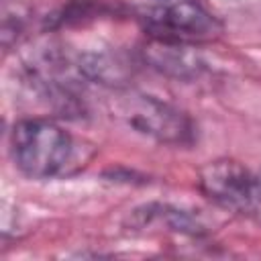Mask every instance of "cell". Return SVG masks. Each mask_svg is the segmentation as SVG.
Segmentation results:
<instances>
[{"mask_svg": "<svg viewBox=\"0 0 261 261\" xmlns=\"http://www.w3.org/2000/svg\"><path fill=\"white\" fill-rule=\"evenodd\" d=\"M10 151L16 167L35 179H47L65 169L71 159V137L51 120L29 118L12 126Z\"/></svg>", "mask_w": 261, "mask_h": 261, "instance_id": "obj_1", "label": "cell"}, {"mask_svg": "<svg viewBox=\"0 0 261 261\" xmlns=\"http://www.w3.org/2000/svg\"><path fill=\"white\" fill-rule=\"evenodd\" d=\"M112 114L133 130L165 145H190L194 124L181 110L155 96L141 92H120L112 100Z\"/></svg>", "mask_w": 261, "mask_h": 261, "instance_id": "obj_2", "label": "cell"}, {"mask_svg": "<svg viewBox=\"0 0 261 261\" xmlns=\"http://www.w3.org/2000/svg\"><path fill=\"white\" fill-rule=\"evenodd\" d=\"M198 188L226 210L249 212L261 206V177L234 159H214L200 167Z\"/></svg>", "mask_w": 261, "mask_h": 261, "instance_id": "obj_3", "label": "cell"}, {"mask_svg": "<svg viewBox=\"0 0 261 261\" xmlns=\"http://www.w3.org/2000/svg\"><path fill=\"white\" fill-rule=\"evenodd\" d=\"M141 20L153 41L175 45L208 41L220 31L216 18L192 0H175L151 8L141 16Z\"/></svg>", "mask_w": 261, "mask_h": 261, "instance_id": "obj_4", "label": "cell"}, {"mask_svg": "<svg viewBox=\"0 0 261 261\" xmlns=\"http://www.w3.org/2000/svg\"><path fill=\"white\" fill-rule=\"evenodd\" d=\"M147 55L153 67H157L159 71L177 75V77L196 75L200 71V61L184 45L153 41V45L147 49Z\"/></svg>", "mask_w": 261, "mask_h": 261, "instance_id": "obj_5", "label": "cell"}]
</instances>
